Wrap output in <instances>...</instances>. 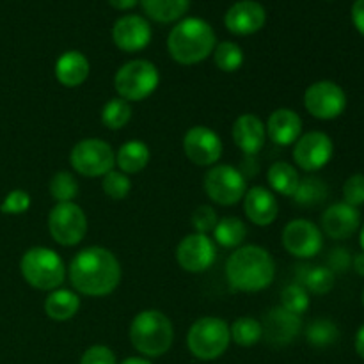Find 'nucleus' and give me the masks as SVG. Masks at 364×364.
I'll return each mask as SVG.
<instances>
[{"mask_svg":"<svg viewBox=\"0 0 364 364\" xmlns=\"http://www.w3.org/2000/svg\"><path fill=\"white\" fill-rule=\"evenodd\" d=\"M345 203L354 208L364 205V174H352L343 185Z\"/></svg>","mask_w":364,"mask_h":364,"instance_id":"nucleus-40","label":"nucleus"},{"mask_svg":"<svg viewBox=\"0 0 364 364\" xmlns=\"http://www.w3.org/2000/svg\"><path fill=\"white\" fill-rule=\"evenodd\" d=\"M230 334L231 340L240 347H252V345L259 343L263 338L262 322L249 318V316H242V318L235 320L233 326L230 327Z\"/></svg>","mask_w":364,"mask_h":364,"instance_id":"nucleus-31","label":"nucleus"},{"mask_svg":"<svg viewBox=\"0 0 364 364\" xmlns=\"http://www.w3.org/2000/svg\"><path fill=\"white\" fill-rule=\"evenodd\" d=\"M231 341L230 326L215 316H205L192 323L187 334V347L196 359L213 361L228 350Z\"/></svg>","mask_w":364,"mask_h":364,"instance_id":"nucleus-6","label":"nucleus"},{"mask_svg":"<svg viewBox=\"0 0 364 364\" xmlns=\"http://www.w3.org/2000/svg\"><path fill=\"white\" fill-rule=\"evenodd\" d=\"M217 258V247L208 235L192 233L185 237L176 247V262L183 270L201 274L213 265Z\"/></svg>","mask_w":364,"mask_h":364,"instance_id":"nucleus-13","label":"nucleus"},{"mask_svg":"<svg viewBox=\"0 0 364 364\" xmlns=\"http://www.w3.org/2000/svg\"><path fill=\"white\" fill-rule=\"evenodd\" d=\"M302 132V119L291 109H277L267 121V135L279 146H290L299 141Z\"/></svg>","mask_w":364,"mask_h":364,"instance_id":"nucleus-22","label":"nucleus"},{"mask_svg":"<svg viewBox=\"0 0 364 364\" xmlns=\"http://www.w3.org/2000/svg\"><path fill=\"white\" fill-rule=\"evenodd\" d=\"M174 329L171 320L156 309L141 311L130 326V341L139 354L146 358H160L171 348Z\"/></svg>","mask_w":364,"mask_h":364,"instance_id":"nucleus-4","label":"nucleus"},{"mask_svg":"<svg viewBox=\"0 0 364 364\" xmlns=\"http://www.w3.org/2000/svg\"><path fill=\"white\" fill-rule=\"evenodd\" d=\"M352 21L355 28L364 36V0H355L352 6Z\"/></svg>","mask_w":364,"mask_h":364,"instance_id":"nucleus-43","label":"nucleus"},{"mask_svg":"<svg viewBox=\"0 0 364 364\" xmlns=\"http://www.w3.org/2000/svg\"><path fill=\"white\" fill-rule=\"evenodd\" d=\"M167 48L176 63L198 64L215 48V32L203 18H185L171 31Z\"/></svg>","mask_w":364,"mask_h":364,"instance_id":"nucleus-3","label":"nucleus"},{"mask_svg":"<svg viewBox=\"0 0 364 364\" xmlns=\"http://www.w3.org/2000/svg\"><path fill=\"white\" fill-rule=\"evenodd\" d=\"M132 119V107L127 100L112 98L103 105L102 123L110 130H121Z\"/></svg>","mask_w":364,"mask_h":364,"instance_id":"nucleus-33","label":"nucleus"},{"mask_svg":"<svg viewBox=\"0 0 364 364\" xmlns=\"http://www.w3.org/2000/svg\"><path fill=\"white\" fill-rule=\"evenodd\" d=\"M297 284L304 287L306 290L316 295H326L334 287V272L327 267H297Z\"/></svg>","mask_w":364,"mask_h":364,"instance_id":"nucleus-26","label":"nucleus"},{"mask_svg":"<svg viewBox=\"0 0 364 364\" xmlns=\"http://www.w3.org/2000/svg\"><path fill=\"white\" fill-rule=\"evenodd\" d=\"M71 167L85 178L105 176L114 169L116 153L102 139H84L77 142L70 155Z\"/></svg>","mask_w":364,"mask_h":364,"instance_id":"nucleus-8","label":"nucleus"},{"mask_svg":"<svg viewBox=\"0 0 364 364\" xmlns=\"http://www.w3.org/2000/svg\"><path fill=\"white\" fill-rule=\"evenodd\" d=\"M141 2L149 18L160 23H169L187 13L191 0H141Z\"/></svg>","mask_w":364,"mask_h":364,"instance_id":"nucleus-28","label":"nucleus"},{"mask_svg":"<svg viewBox=\"0 0 364 364\" xmlns=\"http://www.w3.org/2000/svg\"><path fill=\"white\" fill-rule=\"evenodd\" d=\"M102 187L107 198L114 199V201H121V199L128 198V194H130L132 181L128 178V174L112 169L110 173H107L103 176Z\"/></svg>","mask_w":364,"mask_h":364,"instance_id":"nucleus-37","label":"nucleus"},{"mask_svg":"<svg viewBox=\"0 0 364 364\" xmlns=\"http://www.w3.org/2000/svg\"><path fill=\"white\" fill-rule=\"evenodd\" d=\"M112 39L123 52H139L151 41V27L139 14H128L114 23Z\"/></svg>","mask_w":364,"mask_h":364,"instance_id":"nucleus-17","label":"nucleus"},{"mask_svg":"<svg viewBox=\"0 0 364 364\" xmlns=\"http://www.w3.org/2000/svg\"><path fill=\"white\" fill-rule=\"evenodd\" d=\"M265 124L255 114H242L233 123V141L245 155H258L265 146Z\"/></svg>","mask_w":364,"mask_h":364,"instance_id":"nucleus-20","label":"nucleus"},{"mask_svg":"<svg viewBox=\"0 0 364 364\" xmlns=\"http://www.w3.org/2000/svg\"><path fill=\"white\" fill-rule=\"evenodd\" d=\"M352 265V256L347 249L343 247H338L333 249L329 255V267L327 269L331 272H347Z\"/></svg>","mask_w":364,"mask_h":364,"instance_id":"nucleus-42","label":"nucleus"},{"mask_svg":"<svg viewBox=\"0 0 364 364\" xmlns=\"http://www.w3.org/2000/svg\"><path fill=\"white\" fill-rule=\"evenodd\" d=\"M352 265H354L355 272H358L359 276L364 277V252H361V255H358V256H354V258H352Z\"/></svg>","mask_w":364,"mask_h":364,"instance_id":"nucleus-45","label":"nucleus"},{"mask_svg":"<svg viewBox=\"0 0 364 364\" xmlns=\"http://www.w3.org/2000/svg\"><path fill=\"white\" fill-rule=\"evenodd\" d=\"M31 208V196L28 192L20 191H11L9 194L6 196L4 203L0 205V212L7 213V215H20V213H25Z\"/></svg>","mask_w":364,"mask_h":364,"instance_id":"nucleus-38","label":"nucleus"},{"mask_svg":"<svg viewBox=\"0 0 364 364\" xmlns=\"http://www.w3.org/2000/svg\"><path fill=\"white\" fill-rule=\"evenodd\" d=\"M363 304H364V291H363Z\"/></svg>","mask_w":364,"mask_h":364,"instance_id":"nucleus-49","label":"nucleus"},{"mask_svg":"<svg viewBox=\"0 0 364 364\" xmlns=\"http://www.w3.org/2000/svg\"><path fill=\"white\" fill-rule=\"evenodd\" d=\"M359 242H361V247H363V252H364V226L361 228V235H359Z\"/></svg>","mask_w":364,"mask_h":364,"instance_id":"nucleus-48","label":"nucleus"},{"mask_svg":"<svg viewBox=\"0 0 364 364\" xmlns=\"http://www.w3.org/2000/svg\"><path fill=\"white\" fill-rule=\"evenodd\" d=\"M334 144L323 132H309L299 137L294 148V160L301 169L313 173L322 169L333 159Z\"/></svg>","mask_w":364,"mask_h":364,"instance_id":"nucleus-14","label":"nucleus"},{"mask_svg":"<svg viewBox=\"0 0 364 364\" xmlns=\"http://www.w3.org/2000/svg\"><path fill=\"white\" fill-rule=\"evenodd\" d=\"M304 107L316 119H334L347 109V95L336 82L320 80L306 89Z\"/></svg>","mask_w":364,"mask_h":364,"instance_id":"nucleus-11","label":"nucleus"},{"mask_svg":"<svg viewBox=\"0 0 364 364\" xmlns=\"http://www.w3.org/2000/svg\"><path fill=\"white\" fill-rule=\"evenodd\" d=\"M70 281L75 290L87 297H105L121 281V265L105 247H87L70 263Z\"/></svg>","mask_w":364,"mask_h":364,"instance_id":"nucleus-1","label":"nucleus"},{"mask_svg":"<svg viewBox=\"0 0 364 364\" xmlns=\"http://www.w3.org/2000/svg\"><path fill=\"white\" fill-rule=\"evenodd\" d=\"M281 308L288 309L294 315L301 316L309 308V294L304 287L297 283L288 284L281 294Z\"/></svg>","mask_w":364,"mask_h":364,"instance_id":"nucleus-36","label":"nucleus"},{"mask_svg":"<svg viewBox=\"0 0 364 364\" xmlns=\"http://www.w3.org/2000/svg\"><path fill=\"white\" fill-rule=\"evenodd\" d=\"M283 245L295 258H313L318 255L323 245L322 231L311 220H290L283 230Z\"/></svg>","mask_w":364,"mask_h":364,"instance_id":"nucleus-12","label":"nucleus"},{"mask_svg":"<svg viewBox=\"0 0 364 364\" xmlns=\"http://www.w3.org/2000/svg\"><path fill=\"white\" fill-rule=\"evenodd\" d=\"M361 226V213L347 203L329 206L322 215V230L334 240L350 238Z\"/></svg>","mask_w":364,"mask_h":364,"instance_id":"nucleus-19","label":"nucleus"},{"mask_svg":"<svg viewBox=\"0 0 364 364\" xmlns=\"http://www.w3.org/2000/svg\"><path fill=\"white\" fill-rule=\"evenodd\" d=\"M244 212L256 226H269L277 219V199L265 187H252L244 196Z\"/></svg>","mask_w":364,"mask_h":364,"instance_id":"nucleus-21","label":"nucleus"},{"mask_svg":"<svg viewBox=\"0 0 364 364\" xmlns=\"http://www.w3.org/2000/svg\"><path fill=\"white\" fill-rule=\"evenodd\" d=\"M149 148L142 141H128L119 148L116 155V164L121 173L135 174L141 173L149 164Z\"/></svg>","mask_w":364,"mask_h":364,"instance_id":"nucleus-25","label":"nucleus"},{"mask_svg":"<svg viewBox=\"0 0 364 364\" xmlns=\"http://www.w3.org/2000/svg\"><path fill=\"white\" fill-rule=\"evenodd\" d=\"M205 192L213 203L223 206L237 205L247 192L245 178L237 167L215 166L205 174Z\"/></svg>","mask_w":364,"mask_h":364,"instance_id":"nucleus-10","label":"nucleus"},{"mask_svg":"<svg viewBox=\"0 0 364 364\" xmlns=\"http://www.w3.org/2000/svg\"><path fill=\"white\" fill-rule=\"evenodd\" d=\"M160 84V73L153 63L146 59H135L123 64L114 77L119 98L127 102H141L151 96Z\"/></svg>","mask_w":364,"mask_h":364,"instance_id":"nucleus-7","label":"nucleus"},{"mask_svg":"<svg viewBox=\"0 0 364 364\" xmlns=\"http://www.w3.org/2000/svg\"><path fill=\"white\" fill-rule=\"evenodd\" d=\"M247 237V228L238 217H224L213 230V238L220 247H238Z\"/></svg>","mask_w":364,"mask_h":364,"instance_id":"nucleus-29","label":"nucleus"},{"mask_svg":"<svg viewBox=\"0 0 364 364\" xmlns=\"http://www.w3.org/2000/svg\"><path fill=\"white\" fill-rule=\"evenodd\" d=\"M80 309V297L71 290H63L57 288L46 297L45 311L55 322H66L73 318Z\"/></svg>","mask_w":364,"mask_h":364,"instance_id":"nucleus-24","label":"nucleus"},{"mask_svg":"<svg viewBox=\"0 0 364 364\" xmlns=\"http://www.w3.org/2000/svg\"><path fill=\"white\" fill-rule=\"evenodd\" d=\"M89 70L91 68L87 57L77 50L64 52L55 63V77L64 87H78L84 84L89 77Z\"/></svg>","mask_w":364,"mask_h":364,"instance_id":"nucleus-23","label":"nucleus"},{"mask_svg":"<svg viewBox=\"0 0 364 364\" xmlns=\"http://www.w3.org/2000/svg\"><path fill=\"white\" fill-rule=\"evenodd\" d=\"M80 364H117L116 355L105 345H95V347L87 348L82 355Z\"/></svg>","mask_w":364,"mask_h":364,"instance_id":"nucleus-41","label":"nucleus"},{"mask_svg":"<svg viewBox=\"0 0 364 364\" xmlns=\"http://www.w3.org/2000/svg\"><path fill=\"white\" fill-rule=\"evenodd\" d=\"M183 151L196 166H213L223 155V141L213 130L206 127H192L185 134Z\"/></svg>","mask_w":364,"mask_h":364,"instance_id":"nucleus-15","label":"nucleus"},{"mask_svg":"<svg viewBox=\"0 0 364 364\" xmlns=\"http://www.w3.org/2000/svg\"><path fill=\"white\" fill-rule=\"evenodd\" d=\"M217 223V213L212 206H199L194 213H192V226H194L196 233H201V235H208L215 230Z\"/></svg>","mask_w":364,"mask_h":364,"instance_id":"nucleus-39","label":"nucleus"},{"mask_svg":"<svg viewBox=\"0 0 364 364\" xmlns=\"http://www.w3.org/2000/svg\"><path fill=\"white\" fill-rule=\"evenodd\" d=\"M50 196L57 203H73V199L78 196V181L68 171H59L53 174L50 180Z\"/></svg>","mask_w":364,"mask_h":364,"instance_id":"nucleus-35","label":"nucleus"},{"mask_svg":"<svg viewBox=\"0 0 364 364\" xmlns=\"http://www.w3.org/2000/svg\"><path fill=\"white\" fill-rule=\"evenodd\" d=\"M121 364H153V363L146 358H128Z\"/></svg>","mask_w":364,"mask_h":364,"instance_id":"nucleus-47","label":"nucleus"},{"mask_svg":"<svg viewBox=\"0 0 364 364\" xmlns=\"http://www.w3.org/2000/svg\"><path fill=\"white\" fill-rule=\"evenodd\" d=\"M306 338H308V343L313 345V347L326 348L329 345L336 343V340L340 338V331H338L336 323L331 322V320L318 318L309 323L308 329H306Z\"/></svg>","mask_w":364,"mask_h":364,"instance_id":"nucleus-32","label":"nucleus"},{"mask_svg":"<svg viewBox=\"0 0 364 364\" xmlns=\"http://www.w3.org/2000/svg\"><path fill=\"white\" fill-rule=\"evenodd\" d=\"M263 338L274 347H284L290 345L295 338L299 336L302 329V318L299 315H294L288 309L277 308L270 309L262 322Z\"/></svg>","mask_w":364,"mask_h":364,"instance_id":"nucleus-16","label":"nucleus"},{"mask_svg":"<svg viewBox=\"0 0 364 364\" xmlns=\"http://www.w3.org/2000/svg\"><path fill=\"white\" fill-rule=\"evenodd\" d=\"M213 60L220 71L233 73V71L240 70L244 64V52L237 43L223 41L213 48Z\"/></svg>","mask_w":364,"mask_h":364,"instance_id":"nucleus-34","label":"nucleus"},{"mask_svg":"<svg viewBox=\"0 0 364 364\" xmlns=\"http://www.w3.org/2000/svg\"><path fill=\"white\" fill-rule=\"evenodd\" d=\"M48 231L64 247H73L87 233V217L77 203H57L48 213Z\"/></svg>","mask_w":364,"mask_h":364,"instance_id":"nucleus-9","label":"nucleus"},{"mask_svg":"<svg viewBox=\"0 0 364 364\" xmlns=\"http://www.w3.org/2000/svg\"><path fill=\"white\" fill-rule=\"evenodd\" d=\"M116 9H130L137 4V0H109Z\"/></svg>","mask_w":364,"mask_h":364,"instance_id":"nucleus-46","label":"nucleus"},{"mask_svg":"<svg viewBox=\"0 0 364 364\" xmlns=\"http://www.w3.org/2000/svg\"><path fill=\"white\" fill-rule=\"evenodd\" d=\"M267 180H269L272 191H276L281 196H287V198H291L297 191L301 178H299V173L291 164L276 162L269 167Z\"/></svg>","mask_w":364,"mask_h":364,"instance_id":"nucleus-27","label":"nucleus"},{"mask_svg":"<svg viewBox=\"0 0 364 364\" xmlns=\"http://www.w3.org/2000/svg\"><path fill=\"white\" fill-rule=\"evenodd\" d=\"M355 352H358L359 358L364 359V326L355 334Z\"/></svg>","mask_w":364,"mask_h":364,"instance_id":"nucleus-44","label":"nucleus"},{"mask_svg":"<svg viewBox=\"0 0 364 364\" xmlns=\"http://www.w3.org/2000/svg\"><path fill=\"white\" fill-rule=\"evenodd\" d=\"M327 194H329V188H327L326 181L316 176H308L299 181L297 191L291 198L299 206H316L326 201Z\"/></svg>","mask_w":364,"mask_h":364,"instance_id":"nucleus-30","label":"nucleus"},{"mask_svg":"<svg viewBox=\"0 0 364 364\" xmlns=\"http://www.w3.org/2000/svg\"><path fill=\"white\" fill-rule=\"evenodd\" d=\"M267 13L263 6L256 0H242V2L233 4L228 9L226 16H224V23H226L228 31L233 34L247 36L255 34L259 28L265 25Z\"/></svg>","mask_w":364,"mask_h":364,"instance_id":"nucleus-18","label":"nucleus"},{"mask_svg":"<svg viewBox=\"0 0 364 364\" xmlns=\"http://www.w3.org/2000/svg\"><path fill=\"white\" fill-rule=\"evenodd\" d=\"M20 270L23 279L36 290L53 291L66 279V265L55 251L32 247L21 256Z\"/></svg>","mask_w":364,"mask_h":364,"instance_id":"nucleus-5","label":"nucleus"},{"mask_svg":"<svg viewBox=\"0 0 364 364\" xmlns=\"http://www.w3.org/2000/svg\"><path fill=\"white\" fill-rule=\"evenodd\" d=\"M276 263L267 249L259 245L238 247L226 262L228 283L238 291H262L272 284Z\"/></svg>","mask_w":364,"mask_h":364,"instance_id":"nucleus-2","label":"nucleus"}]
</instances>
